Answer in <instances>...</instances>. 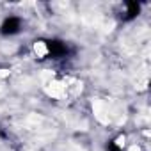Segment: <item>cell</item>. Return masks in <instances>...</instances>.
Here are the masks:
<instances>
[{
    "label": "cell",
    "instance_id": "1",
    "mask_svg": "<svg viewBox=\"0 0 151 151\" xmlns=\"http://www.w3.org/2000/svg\"><path fill=\"white\" fill-rule=\"evenodd\" d=\"M2 32L4 34H16V32H20V29H22V20L20 18H16V16H9V18H6L4 20V23H2Z\"/></svg>",
    "mask_w": 151,
    "mask_h": 151
},
{
    "label": "cell",
    "instance_id": "2",
    "mask_svg": "<svg viewBox=\"0 0 151 151\" xmlns=\"http://www.w3.org/2000/svg\"><path fill=\"white\" fill-rule=\"evenodd\" d=\"M128 151H142V149H140V146H139V144H133V146H130V149H128Z\"/></svg>",
    "mask_w": 151,
    "mask_h": 151
}]
</instances>
